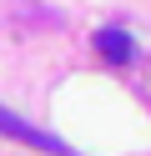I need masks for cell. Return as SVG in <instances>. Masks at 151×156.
Wrapping results in <instances>:
<instances>
[{"mask_svg": "<svg viewBox=\"0 0 151 156\" xmlns=\"http://www.w3.org/2000/svg\"><path fill=\"white\" fill-rule=\"evenodd\" d=\"M0 136H10V141L30 146V151H40V156H76L66 141H60V136H50V131H40V126L20 121V116H10L5 106H0Z\"/></svg>", "mask_w": 151, "mask_h": 156, "instance_id": "cell-1", "label": "cell"}, {"mask_svg": "<svg viewBox=\"0 0 151 156\" xmlns=\"http://www.w3.org/2000/svg\"><path fill=\"white\" fill-rule=\"evenodd\" d=\"M96 51H101V61H111V66H131L136 45H131V35L121 30V25H106V30H96Z\"/></svg>", "mask_w": 151, "mask_h": 156, "instance_id": "cell-2", "label": "cell"}]
</instances>
